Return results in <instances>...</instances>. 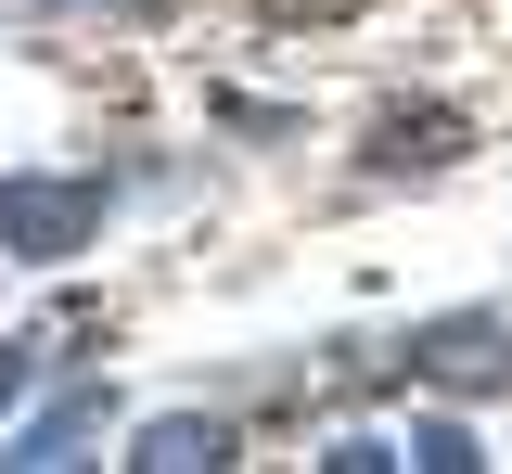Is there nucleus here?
I'll return each mask as SVG.
<instances>
[{"instance_id":"f257e3e1","label":"nucleus","mask_w":512,"mask_h":474,"mask_svg":"<svg viewBox=\"0 0 512 474\" xmlns=\"http://www.w3.org/2000/svg\"><path fill=\"white\" fill-rule=\"evenodd\" d=\"M103 231L90 180H0V257H77Z\"/></svg>"},{"instance_id":"f03ea898","label":"nucleus","mask_w":512,"mask_h":474,"mask_svg":"<svg viewBox=\"0 0 512 474\" xmlns=\"http://www.w3.org/2000/svg\"><path fill=\"white\" fill-rule=\"evenodd\" d=\"M410 372H436V385H500L512 346H500V321H436V334H410Z\"/></svg>"},{"instance_id":"7ed1b4c3","label":"nucleus","mask_w":512,"mask_h":474,"mask_svg":"<svg viewBox=\"0 0 512 474\" xmlns=\"http://www.w3.org/2000/svg\"><path fill=\"white\" fill-rule=\"evenodd\" d=\"M461 141H474V129H461L448 103H397V116L372 129V167H384V180H397V167H461Z\"/></svg>"},{"instance_id":"20e7f679","label":"nucleus","mask_w":512,"mask_h":474,"mask_svg":"<svg viewBox=\"0 0 512 474\" xmlns=\"http://www.w3.org/2000/svg\"><path fill=\"white\" fill-rule=\"evenodd\" d=\"M141 474H192V462H231V423H192V410H167L141 449H128Z\"/></svg>"},{"instance_id":"39448f33","label":"nucleus","mask_w":512,"mask_h":474,"mask_svg":"<svg viewBox=\"0 0 512 474\" xmlns=\"http://www.w3.org/2000/svg\"><path fill=\"white\" fill-rule=\"evenodd\" d=\"M410 462H436V474H461V462H474V436H461V423H410Z\"/></svg>"},{"instance_id":"423d86ee","label":"nucleus","mask_w":512,"mask_h":474,"mask_svg":"<svg viewBox=\"0 0 512 474\" xmlns=\"http://www.w3.org/2000/svg\"><path fill=\"white\" fill-rule=\"evenodd\" d=\"M26 346H39V334H13V346H0V410L26 398V372H39V359H26Z\"/></svg>"},{"instance_id":"0eeeda50","label":"nucleus","mask_w":512,"mask_h":474,"mask_svg":"<svg viewBox=\"0 0 512 474\" xmlns=\"http://www.w3.org/2000/svg\"><path fill=\"white\" fill-rule=\"evenodd\" d=\"M269 13H346V0H269Z\"/></svg>"}]
</instances>
